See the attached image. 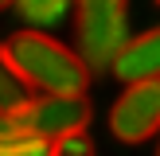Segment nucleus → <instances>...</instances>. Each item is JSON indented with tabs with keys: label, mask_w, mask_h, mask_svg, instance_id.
<instances>
[{
	"label": "nucleus",
	"mask_w": 160,
	"mask_h": 156,
	"mask_svg": "<svg viewBox=\"0 0 160 156\" xmlns=\"http://www.w3.org/2000/svg\"><path fill=\"white\" fill-rule=\"evenodd\" d=\"M4 51L12 59V66L20 70V78L31 86V94H86L90 90L94 70L86 66V59L39 27H23L16 35H8Z\"/></svg>",
	"instance_id": "f257e3e1"
},
{
	"label": "nucleus",
	"mask_w": 160,
	"mask_h": 156,
	"mask_svg": "<svg viewBox=\"0 0 160 156\" xmlns=\"http://www.w3.org/2000/svg\"><path fill=\"white\" fill-rule=\"evenodd\" d=\"M90 101L86 94H31L23 105L0 113V133H23L39 140H62L90 129Z\"/></svg>",
	"instance_id": "f03ea898"
},
{
	"label": "nucleus",
	"mask_w": 160,
	"mask_h": 156,
	"mask_svg": "<svg viewBox=\"0 0 160 156\" xmlns=\"http://www.w3.org/2000/svg\"><path fill=\"white\" fill-rule=\"evenodd\" d=\"M74 51L86 59V66L113 70L117 55L129 43V0H74Z\"/></svg>",
	"instance_id": "7ed1b4c3"
},
{
	"label": "nucleus",
	"mask_w": 160,
	"mask_h": 156,
	"mask_svg": "<svg viewBox=\"0 0 160 156\" xmlns=\"http://www.w3.org/2000/svg\"><path fill=\"white\" fill-rule=\"evenodd\" d=\"M109 133L121 144H141V140L160 133V78H141L125 82L109 109Z\"/></svg>",
	"instance_id": "20e7f679"
},
{
	"label": "nucleus",
	"mask_w": 160,
	"mask_h": 156,
	"mask_svg": "<svg viewBox=\"0 0 160 156\" xmlns=\"http://www.w3.org/2000/svg\"><path fill=\"white\" fill-rule=\"evenodd\" d=\"M113 74L121 82H141V78H160V27H148L145 35L129 39L117 55Z\"/></svg>",
	"instance_id": "39448f33"
},
{
	"label": "nucleus",
	"mask_w": 160,
	"mask_h": 156,
	"mask_svg": "<svg viewBox=\"0 0 160 156\" xmlns=\"http://www.w3.org/2000/svg\"><path fill=\"white\" fill-rule=\"evenodd\" d=\"M70 4H74V0H16V8H20V16L28 20V27H39V31L62 23L67 12H70Z\"/></svg>",
	"instance_id": "423d86ee"
},
{
	"label": "nucleus",
	"mask_w": 160,
	"mask_h": 156,
	"mask_svg": "<svg viewBox=\"0 0 160 156\" xmlns=\"http://www.w3.org/2000/svg\"><path fill=\"white\" fill-rule=\"evenodd\" d=\"M28 98H31V86L20 78V70L12 66V59H8L4 43H0V113H8V109L23 105Z\"/></svg>",
	"instance_id": "0eeeda50"
},
{
	"label": "nucleus",
	"mask_w": 160,
	"mask_h": 156,
	"mask_svg": "<svg viewBox=\"0 0 160 156\" xmlns=\"http://www.w3.org/2000/svg\"><path fill=\"white\" fill-rule=\"evenodd\" d=\"M51 140L23 137V133H0V156H51Z\"/></svg>",
	"instance_id": "6e6552de"
},
{
	"label": "nucleus",
	"mask_w": 160,
	"mask_h": 156,
	"mask_svg": "<svg viewBox=\"0 0 160 156\" xmlns=\"http://www.w3.org/2000/svg\"><path fill=\"white\" fill-rule=\"evenodd\" d=\"M51 156H94V140L86 137V133H74V137H62V140H55Z\"/></svg>",
	"instance_id": "1a4fd4ad"
},
{
	"label": "nucleus",
	"mask_w": 160,
	"mask_h": 156,
	"mask_svg": "<svg viewBox=\"0 0 160 156\" xmlns=\"http://www.w3.org/2000/svg\"><path fill=\"white\" fill-rule=\"evenodd\" d=\"M16 4V0H0V12H4V8H12Z\"/></svg>",
	"instance_id": "9d476101"
},
{
	"label": "nucleus",
	"mask_w": 160,
	"mask_h": 156,
	"mask_svg": "<svg viewBox=\"0 0 160 156\" xmlns=\"http://www.w3.org/2000/svg\"><path fill=\"white\" fill-rule=\"evenodd\" d=\"M156 156H160V140H156Z\"/></svg>",
	"instance_id": "9b49d317"
},
{
	"label": "nucleus",
	"mask_w": 160,
	"mask_h": 156,
	"mask_svg": "<svg viewBox=\"0 0 160 156\" xmlns=\"http://www.w3.org/2000/svg\"><path fill=\"white\" fill-rule=\"evenodd\" d=\"M156 4H160V0H156Z\"/></svg>",
	"instance_id": "f8f14e48"
}]
</instances>
